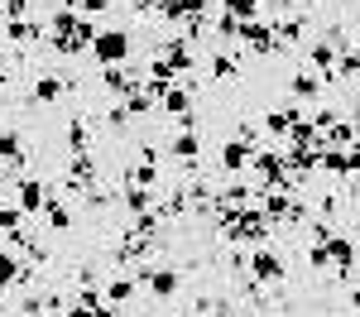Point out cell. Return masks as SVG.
I'll return each mask as SVG.
<instances>
[{"label":"cell","instance_id":"1","mask_svg":"<svg viewBox=\"0 0 360 317\" xmlns=\"http://www.w3.org/2000/svg\"><path fill=\"white\" fill-rule=\"evenodd\" d=\"M221 221V235L231 245H269L274 235V221L259 212V207H240V212H217Z\"/></svg>","mask_w":360,"mask_h":317},{"label":"cell","instance_id":"2","mask_svg":"<svg viewBox=\"0 0 360 317\" xmlns=\"http://www.w3.org/2000/svg\"><path fill=\"white\" fill-rule=\"evenodd\" d=\"M135 48V34L130 29H96V39H91V48L86 53L96 58L101 67H115V63H125Z\"/></svg>","mask_w":360,"mask_h":317},{"label":"cell","instance_id":"3","mask_svg":"<svg viewBox=\"0 0 360 317\" xmlns=\"http://www.w3.org/2000/svg\"><path fill=\"white\" fill-rule=\"evenodd\" d=\"M135 284H144L149 288V293H154V298H178V293H183V274H178V269H168V264H139L135 269Z\"/></svg>","mask_w":360,"mask_h":317},{"label":"cell","instance_id":"4","mask_svg":"<svg viewBox=\"0 0 360 317\" xmlns=\"http://www.w3.org/2000/svg\"><path fill=\"white\" fill-rule=\"evenodd\" d=\"M10 202H15L25 216H44V207L53 202V183H49V178H20Z\"/></svg>","mask_w":360,"mask_h":317},{"label":"cell","instance_id":"5","mask_svg":"<svg viewBox=\"0 0 360 317\" xmlns=\"http://www.w3.org/2000/svg\"><path fill=\"white\" fill-rule=\"evenodd\" d=\"M250 279H255V284H283V274H288V264H283V255H278L274 245H255V255H250Z\"/></svg>","mask_w":360,"mask_h":317},{"label":"cell","instance_id":"6","mask_svg":"<svg viewBox=\"0 0 360 317\" xmlns=\"http://www.w3.org/2000/svg\"><path fill=\"white\" fill-rule=\"evenodd\" d=\"M240 44L259 58L278 53V39H274V25H269V20H245V25H240Z\"/></svg>","mask_w":360,"mask_h":317},{"label":"cell","instance_id":"7","mask_svg":"<svg viewBox=\"0 0 360 317\" xmlns=\"http://www.w3.org/2000/svg\"><path fill=\"white\" fill-rule=\"evenodd\" d=\"M68 91H77V82H72V77H63V72H39V77H34V101H44V106L63 101Z\"/></svg>","mask_w":360,"mask_h":317},{"label":"cell","instance_id":"8","mask_svg":"<svg viewBox=\"0 0 360 317\" xmlns=\"http://www.w3.org/2000/svg\"><path fill=\"white\" fill-rule=\"evenodd\" d=\"M250 159H255V144H245V140H226L221 144V173L226 178H240V173L250 169Z\"/></svg>","mask_w":360,"mask_h":317},{"label":"cell","instance_id":"9","mask_svg":"<svg viewBox=\"0 0 360 317\" xmlns=\"http://www.w3.org/2000/svg\"><path fill=\"white\" fill-rule=\"evenodd\" d=\"M168 154H173L183 169H193L197 159H202V130H178V135L168 140Z\"/></svg>","mask_w":360,"mask_h":317},{"label":"cell","instance_id":"10","mask_svg":"<svg viewBox=\"0 0 360 317\" xmlns=\"http://www.w3.org/2000/svg\"><path fill=\"white\" fill-rule=\"evenodd\" d=\"M0 34H5V44H15V48H29L34 39H49V34H44V20H5Z\"/></svg>","mask_w":360,"mask_h":317},{"label":"cell","instance_id":"11","mask_svg":"<svg viewBox=\"0 0 360 317\" xmlns=\"http://www.w3.org/2000/svg\"><path fill=\"white\" fill-rule=\"evenodd\" d=\"M298 120H303V111H298V106H278V111H264V120H259V125H264V135L278 144V140H288V130H293Z\"/></svg>","mask_w":360,"mask_h":317},{"label":"cell","instance_id":"12","mask_svg":"<svg viewBox=\"0 0 360 317\" xmlns=\"http://www.w3.org/2000/svg\"><path fill=\"white\" fill-rule=\"evenodd\" d=\"M336 58H341V44H307V67H312L322 82H332Z\"/></svg>","mask_w":360,"mask_h":317},{"label":"cell","instance_id":"13","mask_svg":"<svg viewBox=\"0 0 360 317\" xmlns=\"http://www.w3.org/2000/svg\"><path fill=\"white\" fill-rule=\"evenodd\" d=\"M0 169L5 173L25 169V135L20 130H0Z\"/></svg>","mask_w":360,"mask_h":317},{"label":"cell","instance_id":"14","mask_svg":"<svg viewBox=\"0 0 360 317\" xmlns=\"http://www.w3.org/2000/svg\"><path fill=\"white\" fill-rule=\"evenodd\" d=\"M101 86H106V91H111L115 101H125V96H130V91H135V72H130V67H125V63H115V67H101Z\"/></svg>","mask_w":360,"mask_h":317},{"label":"cell","instance_id":"15","mask_svg":"<svg viewBox=\"0 0 360 317\" xmlns=\"http://www.w3.org/2000/svg\"><path fill=\"white\" fill-rule=\"evenodd\" d=\"M322 86H327V82H322L312 67H303V72H293V77H288V96L303 106V101H317V96H322Z\"/></svg>","mask_w":360,"mask_h":317},{"label":"cell","instance_id":"16","mask_svg":"<svg viewBox=\"0 0 360 317\" xmlns=\"http://www.w3.org/2000/svg\"><path fill=\"white\" fill-rule=\"evenodd\" d=\"M159 111H164V115H173V120L193 115V111H197V106H193V91H188V86H168L164 96H159Z\"/></svg>","mask_w":360,"mask_h":317},{"label":"cell","instance_id":"17","mask_svg":"<svg viewBox=\"0 0 360 317\" xmlns=\"http://www.w3.org/2000/svg\"><path fill=\"white\" fill-rule=\"evenodd\" d=\"M356 140H360V130L346 120V115H341L336 125H327V130H322V149H351Z\"/></svg>","mask_w":360,"mask_h":317},{"label":"cell","instance_id":"18","mask_svg":"<svg viewBox=\"0 0 360 317\" xmlns=\"http://www.w3.org/2000/svg\"><path fill=\"white\" fill-rule=\"evenodd\" d=\"M240 48H217V58H212V77L217 82H231V77H240Z\"/></svg>","mask_w":360,"mask_h":317},{"label":"cell","instance_id":"19","mask_svg":"<svg viewBox=\"0 0 360 317\" xmlns=\"http://www.w3.org/2000/svg\"><path fill=\"white\" fill-rule=\"evenodd\" d=\"M154 207H159V193H154V188H135V183L125 188V212H130V216H144V212H154Z\"/></svg>","mask_w":360,"mask_h":317},{"label":"cell","instance_id":"20","mask_svg":"<svg viewBox=\"0 0 360 317\" xmlns=\"http://www.w3.org/2000/svg\"><path fill=\"white\" fill-rule=\"evenodd\" d=\"M135 293H139L135 274H115L111 284H106V303H111V308H125V303H130Z\"/></svg>","mask_w":360,"mask_h":317},{"label":"cell","instance_id":"21","mask_svg":"<svg viewBox=\"0 0 360 317\" xmlns=\"http://www.w3.org/2000/svg\"><path fill=\"white\" fill-rule=\"evenodd\" d=\"M317 169H322V173H332V178H351L346 149H317Z\"/></svg>","mask_w":360,"mask_h":317},{"label":"cell","instance_id":"22","mask_svg":"<svg viewBox=\"0 0 360 317\" xmlns=\"http://www.w3.org/2000/svg\"><path fill=\"white\" fill-rule=\"evenodd\" d=\"M25 212H20V207H15V202H0V240H10V235H20V231H25Z\"/></svg>","mask_w":360,"mask_h":317},{"label":"cell","instance_id":"23","mask_svg":"<svg viewBox=\"0 0 360 317\" xmlns=\"http://www.w3.org/2000/svg\"><path fill=\"white\" fill-rule=\"evenodd\" d=\"M44 221H49V231H58V235H68V231H72V212H68V202H49V207H44Z\"/></svg>","mask_w":360,"mask_h":317},{"label":"cell","instance_id":"24","mask_svg":"<svg viewBox=\"0 0 360 317\" xmlns=\"http://www.w3.org/2000/svg\"><path fill=\"white\" fill-rule=\"evenodd\" d=\"M63 140H68V149H72V154H86V149H91V130L82 125V115H77V120H68Z\"/></svg>","mask_w":360,"mask_h":317},{"label":"cell","instance_id":"25","mask_svg":"<svg viewBox=\"0 0 360 317\" xmlns=\"http://www.w3.org/2000/svg\"><path fill=\"white\" fill-rule=\"evenodd\" d=\"M217 10L236 15L240 25H245V20H259V0H217Z\"/></svg>","mask_w":360,"mask_h":317},{"label":"cell","instance_id":"26","mask_svg":"<svg viewBox=\"0 0 360 317\" xmlns=\"http://www.w3.org/2000/svg\"><path fill=\"white\" fill-rule=\"evenodd\" d=\"M307 264L322 269V274H332V250L327 245H307Z\"/></svg>","mask_w":360,"mask_h":317},{"label":"cell","instance_id":"27","mask_svg":"<svg viewBox=\"0 0 360 317\" xmlns=\"http://www.w3.org/2000/svg\"><path fill=\"white\" fill-rule=\"evenodd\" d=\"M130 120H135V115L125 111V101H115L111 111H106V125H111V130H130Z\"/></svg>","mask_w":360,"mask_h":317},{"label":"cell","instance_id":"28","mask_svg":"<svg viewBox=\"0 0 360 317\" xmlns=\"http://www.w3.org/2000/svg\"><path fill=\"white\" fill-rule=\"evenodd\" d=\"M307 120H312V125H317V135H322L327 125H336V120H341V111H336V106H317V111L307 115Z\"/></svg>","mask_w":360,"mask_h":317},{"label":"cell","instance_id":"29","mask_svg":"<svg viewBox=\"0 0 360 317\" xmlns=\"http://www.w3.org/2000/svg\"><path fill=\"white\" fill-rule=\"evenodd\" d=\"M29 10H34V0H0V15L5 20H25Z\"/></svg>","mask_w":360,"mask_h":317},{"label":"cell","instance_id":"30","mask_svg":"<svg viewBox=\"0 0 360 317\" xmlns=\"http://www.w3.org/2000/svg\"><path fill=\"white\" fill-rule=\"evenodd\" d=\"M77 10L91 20V15H106V10H111V0H77Z\"/></svg>","mask_w":360,"mask_h":317},{"label":"cell","instance_id":"31","mask_svg":"<svg viewBox=\"0 0 360 317\" xmlns=\"http://www.w3.org/2000/svg\"><path fill=\"white\" fill-rule=\"evenodd\" d=\"M346 164H351V173H360V140L346 149Z\"/></svg>","mask_w":360,"mask_h":317},{"label":"cell","instance_id":"32","mask_svg":"<svg viewBox=\"0 0 360 317\" xmlns=\"http://www.w3.org/2000/svg\"><path fill=\"white\" fill-rule=\"evenodd\" d=\"M91 317H125V313H120V308H111V303H101V308H96Z\"/></svg>","mask_w":360,"mask_h":317},{"label":"cell","instance_id":"33","mask_svg":"<svg viewBox=\"0 0 360 317\" xmlns=\"http://www.w3.org/2000/svg\"><path fill=\"white\" fill-rule=\"evenodd\" d=\"M346 303H351V308L360 313V284H351V293H346Z\"/></svg>","mask_w":360,"mask_h":317},{"label":"cell","instance_id":"34","mask_svg":"<svg viewBox=\"0 0 360 317\" xmlns=\"http://www.w3.org/2000/svg\"><path fill=\"white\" fill-rule=\"evenodd\" d=\"M351 202H356V207H360V178H356V183H351Z\"/></svg>","mask_w":360,"mask_h":317}]
</instances>
